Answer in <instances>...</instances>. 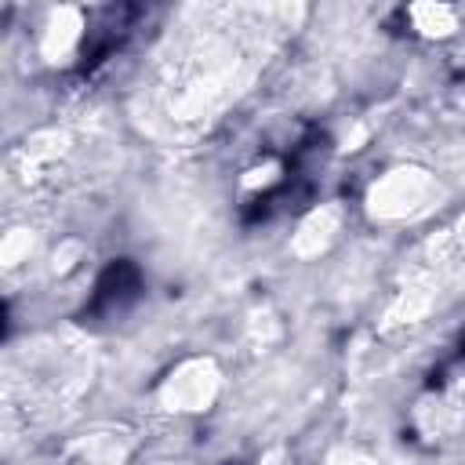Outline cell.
Listing matches in <instances>:
<instances>
[{
	"mask_svg": "<svg viewBox=\"0 0 465 465\" xmlns=\"http://www.w3.org/2000/svg\"><path fill=\"white\" fill-rule=\"evenodd\" d=\"M134 291H138V269H134V265H127V262H116V265H109V269H105V276L98 280L94 309H109V312H113V305L131 302V298H134Z\"/></svg>",
	"mask_w": 465,
	"mask_h": 465,
	"instance_id": "cell-1",
	"label": "cell"
}]
</instances>
